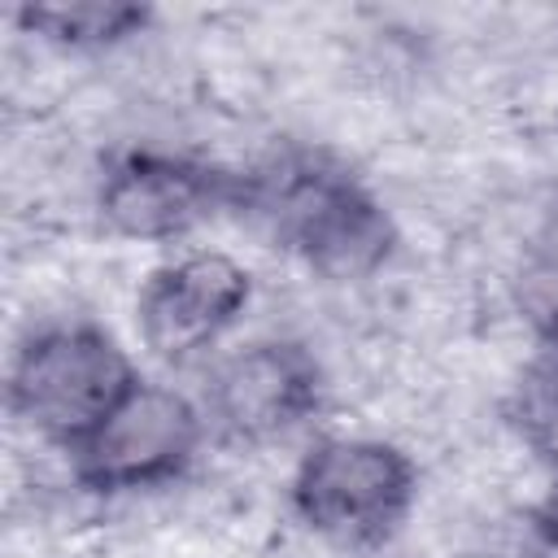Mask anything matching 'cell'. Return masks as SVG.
Masks as SVG:
<instances>
[{
	"instance_id": "obj_1",
	"label": "cell",
	"mask_w": 558,
	"mask_h": 558,
	"mask_svg": "<svg viewBox=\"0 0 558 558\" xmlns=\"http://www.w3.org/2000/svg\"><path fill=\"white\" fill-rule=\"evenodd\" d=\"M240 174V214L331 283L371 279L401 244L375 187L331 153L283 148Z\"/></svg>"
},
{
	"instance_id": "obj_2",
	"label": "cell",
	"mask_w": 558,
	"mask_h": 558,
	"mask_svg": "<svg viewBox=\"0 0 558 558\" xmlns=\"http://www.w3.org/2000/svg\"><path fill=\"white\" fill-rule=\"evenodd\" d=\"M140 384L126 349L96 323H48L31 331L9 366V410L39 440L74 453Z\"/></svg>"
},
{
	"instance_id": "obj_3",
	"label": "cell",
	"mask_w": 558,
	"mask_h": 558,
	"mask_svg": "<svg viewBox=\"0 0 558 558\" xmlns=\"http://www.w3.org/2000/svg\"><path fill=\"white\" fill-rule=\"evenodd\" d=\"M414 501L418 466L401 445L375 436H323L301 453L288 480V506L301 527L340 549L392 541Z\"/></svg>"
},
{
	"instance_id": "obj_4",
	"label": "cell",
	"mask_w": 558,
	"mask_h": 558,
	"mask_svg": "<svg viewBox=\"0 0 558 558\" xmlns=\"http://www.w3.org/2000/svg\"><path fill=\"white\" fill-rule=\"evenodd\" d=\"M205 432V410L187 392L140 379L113 405V414L70 453V475L92 497L148 493L187 475Z\"/></svg>"
},
{
	"instance_id": "obj_5",
	"label": "cell",
	"mask_w": 558,
	"mask_h": 558,
	"mask_svg": "<svg viewBox=\"0 0 558 558\" xmlns=\"http://www.w3.org/2000/svg\"><path fill=\"white\" fill-rule=\"evenodd\" d=\"M244 174L166 148H122L100 166L96 218L109 235L135 244L183 240L209 218L240 214Z\"/></svg>"
},
{
	"instance_id": "obj_6",
	"label": "cell",
	"mask_w": 558,
	"mask_h": 558,
	"mask_svg": "<svg viewBox=\"0 0 558 558\" xmlns=\"http://www.w3.org/2000/svg\"><path fill=\"white\" fill-rule=\"evenodd\" d=\"M323 366L301 340H248L231 349L205 384V423L227 445L262 449L292 436L323 405Z\"/></svg>"
},
{
	"instance_id": "obj_7",
	"label": "cell",
	"mask_w": 558,
	"mask_h": 558,
	"mask_svg": "<svg viewBox=\"0 0 558 558\" xmlns=\"http://www.w3.org/2000/svg\"><path fill=\"white\" fill-rule=\"evenodd\" d=\"M248 301L253 275L227 253L196 248L144 279L135 327L153 357H161L166 366H187L244 318Z\"/></svg>"
},
{
	"instance_id": "obj_8",
	"label": "cell",
	"mask_w": 558,
	"mask_h": 558,
	"mask_svg": "<svg viewBox=\"0 0 558 558\" xmlns=\"http://www.w3.org/2000/svg\"><path fill=\"white\" fill-rule=\"evenodd\" d=\"M13 22L65 52L118 48L153 26V9L135 0H61V4H17Z\"/></svg>"
},
{
	"instance_id": "obj_9",
	"label": "cell",
	"mask_w": 558,
	"mask_h": 558,
	"mask_svg": "<svg viewBox=\"0 0 558 558\" xmlns=\"http://www.w3.org/2000/svg\"><path fill=\"white\" fill-rule=\"evenodd\" d=\"M506 427L532 449L549 471H558V353L541 349L510 384L501 401Z\"/></svg>"
},
{
	"instance_id": "obj_10",
	"label": "cell",
	"mask_w": 558,
	"mask_h": 558,
	"mask_svg": "<svg viewBox=\"0 0 558 558\" xmlns=\"http://www.w3.org/2000/svg\"><path fill=\"white\" fill-rule=\"evenodd\" d=\"M532 532L541 536V545L558 549V471L549 475V488H545L541 501L532 506Z\"/></svg>"
},
{
	"instance_id": "obj_11",
	"label": "cell",
	"mask_w": 558,
	"mask_h": 558,
	"mask_svg": "<svg viewBox=\"0 0 558 558\" xmlns=\"http://www.w3.org/2000/svg\"><path fill=\"white\" fill-rule=\"evenodd\" d=\"M545 349L558 353V301H554L549 314H545Z\"/></svg>"
}]
</instances>
